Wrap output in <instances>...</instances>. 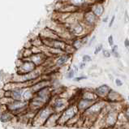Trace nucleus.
Returning <instances> with one entry per match:
<instances>
[{
	"label": "nucleus",
	"instance_id": "obj_1",
	"mask_svg": "<svg viewBox=\"0 0 129 129\" xmlns=\"http://www.w3.org/2000/svg\"><path fill=\"white\" fill-rule=\"evenodd\" d=\"M108 89H109V88H108V86H107V85H102L100 88H98V91H100L101 93H106Z\"/></svg>",
	"mask_w": 129,
	"mask_h": 129
},
{
	"label": "nucleus",
	"instance_id": "obj_2",
	"mask_svg": "<svg viewBox=\"0 0 129 129\" xmlns=\"http://www.w3.org/2000/svg\"><path fill=\"white\" fill-rule=\"evenodd\" d=\"M65 62H67V57H62V58H60L58 60V64L61 65V64L64 63Z\"/></svg>",
	"mask_w": 129,
	"mask_h": 129
},
{
	"label": "nucleus",
	"instance_id": "obj_3",
	"mask_svg": "<svg viewBox=\"0 0 129 129\" xmlns=\"http://www.w3.org/2000/svg\"><path fill=\"white\" fill-rule=\"evenodd\" d=\"M20 95H21V91H15L13 93V97L15 98H20Z\"/></svg>",
	"mask_w": 129,
	"mask_h": 129
},
{
	"label": "nucleus",
	"instance_id": "obj_4",
	"mask_svg": "<svg viewBox=\"0 0 129 129\" xmlns=\"http://www.w3.org/2000/svg\"><path fill=\"white\" fill-rule=\"evenodd\" d=\"M90 59H91V58H90V56H89V55H85L84 57H83V60L85 62V61H90Z\"/></svg>",
	"mask_w": 129,
	"mask_h": 129
},
{
	"label": "nucleus",
	"instance_id": "obj_5",
	"mask_svg": "<svg viewBox=\"0 0 129 129\" xmlns=\"http://www.w3.org/2000/svg\"><path fill=\"white\" fill-rule=\"evenodd\" d=\"M109 44H110V45H113V44H114L112 36H110L109 37Z\"/></svg>",
	"mask_w": 129,
	"mask_h": 129
},
{
	"label": "nucleus",
	"instance_id": "obj_6",
	"mask_svg": "<svg viewBox=\"0 0 129 129\" xmlns=\"http://www.w3.org/2000/svg\"><path fill=\"white\" fill-rule=\"evenodd\" d=\"M74 76V71H70V73H69V75L67 76V77L68 78H71V77H72Z\"/></svg>",
	"mask_w": 129,
	"mask_h": 129
},
{
	"label": "nucleus",
	"instance_id": "obj_7",
	"mask_svg": "<svg viewBox=\"0 0 129 129\" xmlns=\"http://www.w3.org/2000/svg\"><path fill=\"white\" fill-rule=\"evenodd\" d=\"M102 50V45H99V47H97L96 50H95V54H98V52H99Z\"/></svg>",
	"mask_w": 129,
	"mask_h": 129
},
{
	"label": "nucleus",
	"instance_id": "obj_8",
	"mask_svg": "<svg viewBox=\"0 0 129 129\" xmlns=\"http://www.w3.org/2000/svg\"><path fill=\"white\" fill-rule=\"evenodd\" d=\"M104 55L106 57H110L111 56V54H109V51L106 50V51H104Z\"/></svg>",
	"mask_w": 129,
	"mask_h": 129
},
{
	"label": "nucleus",
	"instance_id": "obj_9",
	"mask_svg": "<svg viewBox=\"0 0 129 129\" xmlns=\"http://www.w3.org/2000/svg\"><path fill=\"white\" fill-rule=\"evenodd\" d=\"M115 82H116V84L118 85H119V86H121V85H123V83L121 82L120 80H119L118 79V80H115Z\"/></svg>",
	"mask_w": 129,
	"mask_h": 129
},
{
	"label": "nucleus",
	"instance_id": "obj_10",
	"mask_svg": "<svg viewBox=\"0 0 129 129\" xmlns=\"http://www.w3.org/2000/svg\"><path fill=\"white\" fill-rule=\"evenodd\" d=\"M115 16L112 17V20H111V21L110 22V24H109V27H111V25L113 24V22H114V20H115Z\"/></svg>",
	"mask_w": 129,
	"mask_h": 129
},
{
	"label": "nucleus",
	"instance_id": "obj_11",
	"mask_svg": "<svg viewBox=\"0 0 129 129\" xmlns=\"http://www.w3.org/2000/svg\"><path fill=\"white\" fill-rule=\"evenodd\" d=\"M86 77H85V76H81V77H77V78H76L75 80L76 81H78V80H82V79H85Z\"/></svg>",
	"mask_w": 129,
	"mask_h": 129
},
{
	"label": "nucleus",
	"instance_id": "obj_12",
	"mask_svg": "<svg viewBox=\"0 0 129 129\" xmlns=\"http://www.w3.org/2000/svg\"><path fill=\"white\" fill-rule=\"evenodd\" d=\"M125 45H126V47H128V39H126V41H125Z\"/></svg>",
	"mask_w": 129,
	"mask_h": 129
},
{
	"label": "nucleus",
	"instance_id": "obj_13",
	"mask_svg": "<svg viewBox=\"0 0 129 129\" xmlns=\"http://www.w3.org/2000/svg\"><path fill=\"white\" fill-rule=\"evenodd\" d=\"M80 67L81 69H82V68H84L85 67V63H81L80 64Z\"/></svg>",
	"mask_w": 129,
	"mask_h": 129
}]
</instances>
